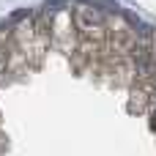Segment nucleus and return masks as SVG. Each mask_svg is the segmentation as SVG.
Masks as SVG:
<instances>
[{"label":"nucleus","mask_w":156,"mask_h":156,"mask_svg":"<svg viewBox=\"0 0 156 156\" xmlns=\"http://www.w3.org/2000/svg\"><path fill=\"white\" fill-rule=\"evenodd\" d=\"M71 22H74V30H80L82 41H90V38H101L107 25H104V14L93 5H77L71 11Z\"/></svg>","instance_id":"nucleus-1"},{"label":"nucleus","mask_w":156,"mask_h":156,"mask_svg":"<svg viewBox=\"0 0 156 156\" xmlns=\"http://www.w3.org/2000/svg\"><path fill=\"white\" fill-rule=\"evenodd\" d=\"M145 112H148V123H151V129L156 132V104H151V107H148Z\"/></svg>","instance_id":"nucleus-2"},{"label":"nucleus","mask_w":156,"mask_h":156,"mask_svg":"<svg viewBox=\"0 0 156 156\" xmlns=\"http://www.w3.org/2000/svg\"><path fill=\"white\" fill-rule=\"evenodd\" d=\"M5 66H8V60H5V52H0V80H3V71H5Z\"/></svg>","instance_id":"nucleus-3"}]
</instances>
